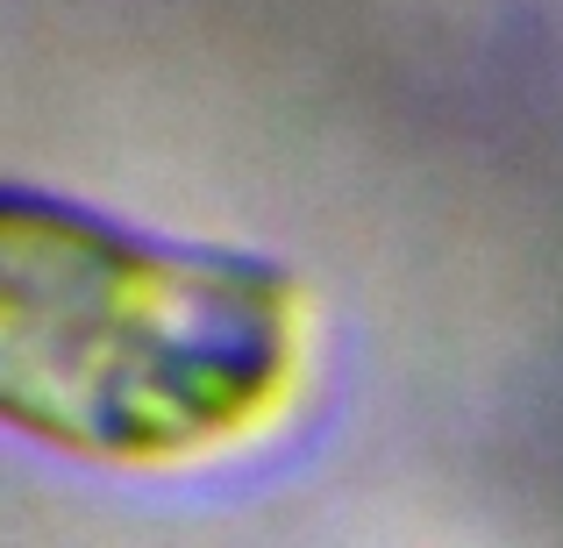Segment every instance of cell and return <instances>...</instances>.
I'll return each mask as SVG.
<instances>
[{
    "label": "cell",
    "mask_w": 563,
    "mask_h": 548,
    "mask_svg": "<svg viewBox=\"0 0 563 548\" xmlns=\"http://www.w3.org/2000/svg\"><path fill=\"white\" fill-rule=\"evenodd\" d=\"M307 306L278 264L157 243L71 200L0 206V413L108 463H186L292 392Z\"/></svg>",
    "instance_id": "1"
}]
</instances>
